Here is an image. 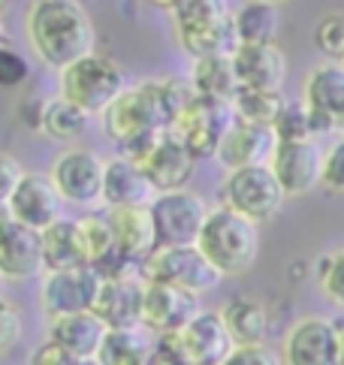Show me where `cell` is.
I'll use <instances>...</instances> for the list:
<instances>
[{
	"label": "cell",
	"instance_id": "31",
	"mask_svg": "<svg viewBox=\"0 0 344 365\" xmlns=\"http://www.w3.org/2000/svg\"><path fill=\"white\" fill-rule=\"evenodd\" d=\"M151 354H154V341L145 326L109 329L94 365H148Z\"/></svg>",
	"mask_w": 344,
	"mask_h": 365
},
{
	"label": "cell",
	"instance_id": "34",
	"mask_svg": "<svg viewBox=\"0 0 344 365\" xmlns=\"http://www.w3.org/2000/svg\"><path fill=\"white\" fill-rule=\"evenodd\" d=\"M275 136L278 142H308L317 139V127H314V115L302 100H287L284 112L275 121Z\"/></svg>",
	"mask_w": 344,
	"mask_h": 365
},
{
	"label": "cell",
	"instance_id": "10",
	"mask_svg": "<svg viewBox=\"0 0 344 365\" xmlns=\"http://www.w3.org/2000/svg\"><path fill=\"white\" fill-rule=\"evenodd\" d=\"M103 287V272L97 266H82L70 272H46L39 284V308L49 320L94 311Z\"/></svg>",
	"mask_w": 344,
	"mask_h": 365
},
{
	"label": "cell",
	"instance_id": "32",
	"mask_svg": "<svg viewBox=\"0 0 344 365\" xmlns=\"http://www.w3.org/2000/svg\"><path fill=\"white\" fill-rule=\"evenodd\" d=\"M284 106H287V100L281 91H260V88H242L239 97L233 100L236 118L251 121V124H263V127H275Z\"/></svg>",
	"mask_w": 344,
	"mask_h": 365
},
{
	"label": "cell",
	"instance_id": "36",
	"mask_svg": "<svg viewBox=\"0 0 344 365\" xmlns=\"http://www.w3.org/2000/svg\"><path fill=\"white\" fill-rule=\"evenodd\" d=\"M314 46L323 51L326 61H344V12H326L314 24Z\"/></svg>",
	"mask_w": 344,
	"mask_h": 365
},
{
	"label": "cell",
	"instance_id": "35",
	"mask_svg": "<svg viewBox=\"0 0 344 365\" xmlns=\"http://www.w3.org/2000/svg\"><path fill=\"white\" fill-rule=\"evenodd\" d=\"M314 281L320 287V293L326 296V302H333L335 308L344 311V245L317 259Z\"/></svg>",
	"mask_w": 344,
	"mask_h": 365
},
{
	"label": "cell",
	"instance_id": "33",
	"mask_svg": "<svg viewBox=\"0 0 344 365\" xmlns=\"http://www.w3.org/2000/svg\"><path fill=\"white\" fill-rule=\"evenodd\" d=\"M85 232V245H88V254H91V266L106 269L118 259L115 251V232L109 224V215H88V217H79Z\"/></svg>",
	"mask_w": 344,
	"mask_h": 365
},
{
	"label": "cell",
	"instance_id": "18",
	"mask_svg": "<svg viewBox=\"0 0 344 365\" xmlns=\"http://www.w3.org/2000/svg\"><path fill=\"white\" fill-rule=\"evenodd\" d=\"M200 311H203L200 296L191 290H181V287H172V284H157V281H148V287H145L142 326L154 338L181 332Z\"/></svg>",
	"mask_w": 344,
	"mask_h": 365
},
{
	"label": "cell",
	"instance_id": "4",
	"mask_svg": "<svg viewBox=\"0 0 344 365\" xmlns=\"http://www.w3.org/2000/svg\"><path fill=\"white\" fill-rule=\"evenodd\" d=\"M196 247L221 272V278H239L257 263L260 254V224L233 212L230 205L211 208L206 230Z\"/></svg>",
	"mask_w": 344,
	"mask_h": 365
},
{
	"label": "cell",
	"instance_id": "25",
	"mask_svg": "<svg viewBox=\"0 0 344 365\" xmlns=\"http://www.w3.org/2000/svg\"><path fill=\"white\" fill-rule=\"evenodd\" d=\"M233 67L242 88L281 91L287 76V58L275 43L266 46H239L233 51Z\"/></svg>",
	"mask_w": 344,
	"mask_h": 365
},
{
	"label": "cell",
	"instance_id": "28",
	"mask_svg": "<svg viewBox=\"0 0 344 365\" xmlns=\"http://www.w3.org/2000/svg\"><path fill=\"white\" fill-rule=\"evenodd\" d=\"M188 85L193 88L196 97L227 103V106H233V100L239 97V91H242V82L233 67V55H211V58L193 61Z\"/></svg>",
	"mask_w": 344,
	"mask_h": 365
},
{
	"label": "cell",
	"instance_id": "11",
	"mask_svg": "<svg viewBox=\"0 0 344 365\" xmlns=\"http://www.w3.org/2000/svg\"><path fill=\"white\" fill-rule=\"evenodd\" d=\"M145 278L157 284H172L203 296L223 281L221 272L206 259L200 247H157L145 263Z\"/></svg>",
	"mask_w": 344,
	"mask_h": 365
},
{
	"label": "cell",
	"instance_id": "15",
	"mask_svg": "<svg viewBox=\"0 0 344 365\" xmlns=\"http://www.w3.org/2000/svg\"><path fill=\"white\" fill-rule=\"evenodd\" d=\"M299 100L314 115L317 139L338 133V121L344 118V61H323L311 67L302 79Z\"/></svg>",
	"mask_w": 344,
	"mask_h": 365
},
{
	"label": "cell",
	"instance_id": "44",
	"mask_svg": "<svg viewBox=\"0 0 344 365\" xmlns=\"http://www.w3.org/2000/svg\"><path fill=\"white\" fill-rule=\"evenodd\" d=\"M139 4L151 6V9H166V12H172V9H176L178 0H139Z\"/></svg>",
	"mask_w": 344,
	"mask_h": 365
},
{
	"label": "cell",
	"instance_id": "37",
	"mask_svg": "<svg viewBox=\"0 0 344 365\" xmlns=\"http://www.w3.org/2000/svg\"><path fill=\"white\" fill-rule=\"evenodd\" d=\"M24 338V314L12 299H0V354L9 356Z\"/></svg>",
	"mask_w": 344,
	"mask_h": 365
},
{
	"label": "cell",
	"instance_id": "30",
	"mask_svg": "<svg viewBox=\"0 0 344 365\" xmlns=\"http://www.w3.org/2000/svg\"><path fill=\"white\" fill-rule=\"evenodd\" d=\"M233 28H236L239 46L275 43L278 31H281L278 4H272V0H245V4L233 12Z\"/></svg>",
	"mask_w": 344,
	"mask_h": 365
},
{
	"label": "cell",
	"instance_id": "19",
	"mask_svg": "<svg viewBox=\"0 0 344 365\" xmlns=\"http://www.w3.org/2000/svg\"><path fill=\"white\" fill-rule=\"evenodd\" d=\"M169 338L193 365H223L236 350V341L221 311H200L181 332Z\"/></svg>",
	"mask_w": 344,
	"mask_h": 365
},
{
	"label": "cell",
	"instance_id": "42",
	"mask_svg": "<svg viewBox=\"0 0 344 365\" xmlns=\"http://www.w3.org/2000/svg\"><path fill=\"white\" fill-rule=\"evenodd\" d=\"M148 365H193V362L181 354L169 335H163V338H154V354Z\"/></svg>",
	"mask_w": 344,
	"mask_h": 365
},
{
	"label": "cell",
	"instance_id": "22",
	"mask_svg": "<svg viewBox=\"0 0 344 365\" xmlns=\"http://www.w3.org/2000/svg\"><path fill=\"white\" fill-rule=\"evenodd\" d=\"M275 148H278V136L272 127L236 118L221 142L218 163L227 173H236V169H245V166H263V163H272Z\"/></svg>",
	"mask_w": 344,
	"mask_h": 365
},
{
	"label": "cell",
	"instance_id": "26",
	"mask_svg": "<svg viewBox=\"0 0 344 365\" xmlns=\"http://www.w3.org/2000/svg\"><path fill=\"white\" fill-rule=\"evenodd\" d=\"M43 254H46V272H70V269L91 266L82 224L61 217L58 224L43 230Z\"/></svg>",
	"mask_w": 344,
	"mask_h": 365
},
{
	"label": "cell",
	"instance_id": "24",
	"mask_svg": "<svg viewBox=\"0 0 344 365\" xmlns=\"http://www.w3.org/2000/svg\"><path fill=\"white\" fill-rule=\"evenodd\" d=\"M157 190L151 187L148 175L142 173L136 160L118 158L106 160V178H103V208H136V205H151Z\"/></svg>",
	"mask_w": 344,
	"mask_h": 365
},
{
	"label": "cell",
	"instance_id": "40",
	"mask_svg": "<svg viewBox=\"0 0 344 365\" xmlns=\"http://www.w3.org/2000/svg\"><path fill=\"white\" fill-rule=\"evenodd\" d=\"M28 365H82V362H76L58 341L46 338L43 344H36V347H34V354H31Z\"/></svg>",
	"mask_w": 344,
	"mask_h": 365
},
{
	"label": "cell",
	"instance_id": "5",
	"mask_svg": "<svg viewBox=\"0 0 344 365\" xmlns=\"http://www.w3.org/2000/svg\"><path fill=\"white\" fill-rule=\"evenodd\" d=\"M58 94L88 115H103L127 91V73L112 55L91 51L58 73Z\"/></svg>",
	"mask_w": 344,
	"mask_h": 365
},
{
	"label": "cell",
	"instance_id": "23",
	"mask_svg": "<svg viewBox=\"0 0 344 365\" xmlns=\"http://www.w3.org/2000/svg\"><path fill=\"white\" fill-rule=\"evenodd\" d=\"M106 335H109V326H106L94 311H82V314H67V317L49 320V338L58 341L76 362H82V365L97 362Z\"/></svg>",
	"mask_w": 344,
	"mask_h": 365
},
{
	"label": "cell",
	"instance_id": "1",
	"mask_svg": "<svg viewBox=\"0 0 344 365\" xmlns=\"http://www.w3.org/2000/svg\"><path fill=\"white\" fill-rule=\"evenodd\" d=\"M191 100V85H181L176 79H148L127 88L100 115V127L106 139L121 148L124 158H136L157 133H166L176 127Z\"/></svg>",
	"mask_w": 344,
	"mask_h": 365
},
{
	"label": "cell",
	"instance_id": "7",
	"mask_svg": "<svg viewBox=\"0 0 344 365\" xmlns=\"http://www.w3.org/2000/svg\"><path fill=\"white\" fill-rule=\"evenodd\" d=\"M208 215V202L191 187L157 193L151 200L157 247H193L203 236Z\"/></svg>",
	"mask_w": 344,
	"mask_h": 365
},
{
	"label": "cell",
	"instance_id": "9",
	"mask_svg": "<svg viewBox=\"0 0 344 365\" xmlns=\"http://www.w3.org/2000/svg\"><path fill=\"white\" fill-rule=\"evenodd\" d=\"M64 202L70 205H94L103 202V178H106V160L94 148L70 145L64 148L49 169Z\"/></svg>",
	"mask_w": 344,
	"mask_h": 365
},
{
	"label": "cell",
	"instance_id": "16",
	"mask_svg": "<svg viewBox=\"0 0 344 365\" xmlns=\"http://www.w3.org/2000/svg\"><path fill=\"white\" fill-rule=\"evenodd\" d=\"M323 160L326 148L317 139L308 142H278L272 154V173L281 181L287 197H305L323 187Z\"/></svg>",
	"mask_w": 344,
	"mask_h": 365
},
{
	"label": "cell",
	"instance_id": "3",
	"mask_svg": "<svg viewBox=\"0 0 344 365\" xmlns=\"http://www.w3.org/2000/svg\"><path fill=\"white\" fill-rule=\"evenodd\" d=\"M169 16L176 43L191 61L233 55L239 48L227 0H178Z\"/></svg>",
	"mask_w": 344,
	"mask_h": 365
},
{
	"label": "cell",
	"instance_id": "38",
	"mask_svg": "<svg viewBox=\"0 0 344 365\" xmlns=\"http://www.w3.org/2000/svg\"><path fill=\"white\" fill-rule=\"evenodd\" d=\"M323 190L344 197V136L326 145V160H323Z\"/></svg>",
	"mask_w": 344,
	"mask_h": 365
},
{
	"label": "cell",
	"instance_id": "17",
	"mask_svg": "<svg viewBox=\"0 0 344 365\" xmlns=\"http://www.w3.org/2000/svg\"><path fill=\"white\" fill-rule=\"evenodd\" d=\"M61 208H64V197L58 193L51 175H46V173H28L21 178V185L4 200L6 217L19 220L24 227H34L39 232L64 217Z\"/></svg>",
	"mask_w": 344,
	"mask_h": 365
},
{
	"label": "cell",
	"instance_id": "27",
	"mask_svg": "<svg viewBox=\"0 0 344 365\" xmlns=\"http://www.w3.org/2000/svg\"><path fill=\"white\" fill-rule=\"evenodd\" d=\"M227 329L233 335L236 347H257V344H269V332H272V314L269 305L260 302L254 296H233L227 305L221 308Z\"/></svg>",
	"mask_w": 344,
	"mask_h": 365
},
{
	"label": "cell",
	"instance_id": "39",
	"mask_svg": "<svg viewBox=\"0 0 344 365\" xmlns=\"http://www.w3.org/2000/svg\"><path fill=\"white\" fill-rule=\"evenodd\" d=\"M223 365H281V356L275 354L269 344L257 347H236Z\"/></svg>",
	"mask_w": 344,
	"mask_h": 365
},
{
	"label": "cell",
	"instance_id": "8",
	"mask_svg": "<svg viewBox=\"0 0 344 365\" xmlns=\"http://www.w3.org/2000/svg\"><path fill=\"white\" fill-rule=\"evenodd\" d=\"M284 200L287 193L269 163L236 169V173H227V181H223V205H230L233 212L245 215L254 224L272 220L281 212Z\"/></svg>",
	"mask_w": 344,
	"mask_h": 365
},
{
	"label": "cell",
	"instance_id": "12",
	"mask_svg": "<svg viewBox=\"0 0 344 365\" xmlns=\"http://www.w3.org/2000/svg\"><path fill=\"white\" fill-rule=\"evenodd\" d=\"M130 160H136L142 166V173L148 175L151 187L157 193L184 190L191 185L193 173H196V163H200L193 158V151L184 145V142L178 139V133H172V130L157 133L148 145Z\"/></svg>",
	"mask_w": 344,
	"mask_h": 365
},
{
	"label": "cell",
	"instance_id": "45",
	"mask_svg": "<svg viewBox=\"0 0 344 365\" xmlns=\"http://www.w3.org/2000/svg\"><path fill=\"white\" fill-rule=\"evenodd\" d=\"M335 332H338V350H341V365H344V317H335Z\"/></svg>",
	"mask_w": 344,
	"mask_h": 365
},
{
	"label": "cell",
	"instance_id": "14",
	"mask_svg": "<svg viewBox=\"0 0 344 365\" xmlns=\"http://www.w3.org/2000/svg\"><path fill=\"white\" fill-rule=\"evenodd\" d=\"M281 365H341L335 320L311 314L296 320L278 347Z\"/></svg>",
	"mask_w": 344,
	"mask_h": 365
},
{
	"label": "cell",
	"instance_id": "6",
	"mask_svg": "<svg viewBox=\"0 0 344 365\" xmlns=\"http://www.w3.org/2000/svg\"><path fill=\"white\" fill-rule=\"evenodd\" d=\"M103 287L94 305V314L109 326V329H133L142 326V302H145V266L115 259L112 266L100 269Z\"/></svg>",
	"mask_w": 344,
	"mask_h": 365
},
{
	"label": "cell",
	"instance_id": "43",
	"mask_svg": "<svg viewBox=\"0 0 344 365\" xmlns=\"http://www.w3.org/2000/svg\"><path fill=\"white\" fill-rule=\"evenodd\" d=\"M21 79H28V63L19 58L12 48L0 51V82L4 85H19Z\"/></svg>",
	"mask_w": 344,
	"mask_h": 365
},
{
	"label": "cell",
	"instance_id": "20",
	"mask_svg": "<svg viewBox=\"0 0 344 365\" xmlns=\"http://www.w3.org/2000/svg\"><path fill=\"white\" fill-rule=\"evenodd\" d=\"M43 272V232L4 215V224H0V275L6 281H31Z\"/></svg>",
	"mask_w": 344,
	"mask_h": 365
},
{
	"label": "cell",
	"instance_id": "41",
	"mask_svg": "<svg viewBox=\"0 0 344 365\" xmlns=\"http://www.w3.org/2000/svg\"><path fill=\"white\" fill-rule=\"evenodd\" d=\"M24 175H28L24 173V166L12 158V154H4V158H0V202H4L9 193L21 185Z\"/></svg>",
	"mask_w": 344,
	"mask_h": 365
},
{
	"label": "cell",
	"instance_id": "29",
	"mask_svg": "<svg viewBox=\"0 0 344 365\" xmlns=\"http://www.w3.org/2000/svg\"><path fill=\"white\" fill-rule=\"evenodd\" d=\"M91 118H94V115H88L85 109H79L76 103H70L64 94H58V97H49V100L39 103L34 127L55 142H73V139L88 133Z\"/></svg>",
	"mask_w": 344,
	"mask_h": 365
},
{
	"label": "cell",
	"instance_id": "47",
	"mask_svg": "<svg viewBox=\"0 0 344 365\" xmlns=\"http://www.w3.org/2000/svg\"><path fill=\"white\" fill-rule=\"evenodd\" d=\"M272 4H278V0H272Z\"/></svg>",
	"mask_w": 344,
	"mask_h": 365
},
{
	"label": "cell",
	"instance_id": "2",
	"mask_svg": "<svg viewBox=\"0 0 344 365\" xmlns=\"http://www.w3.org/2000/svg\"><path fill=\"white\" fill-rule=\"evenodd\" d=\"M24 34L39 63L55 73L97 51V31L79 0H31Z\"/></svg>",
	"mask_w": 344,
	"mask_h": 365
},
{
	"label": "cell",
	"instance_id": "13",
	"mask_svg": "<svg viewBox=\"0 0 344 365\" xmlns=\"http://www.w3.org/2000/svg\"><path fill=\"white\" fill-rule=\"evenodd\" d=\"M233 121H236L233 106L203 100L193 94V100L184 106L181 118L172 127V133H178V139L193 151L196 160H208V158H218L221 142L233 127Z\"/></svg>",
	"mask_w": 344,
	"mask_h": 365
},
{
	"label": "cell",
	"instance_id": "21",
	"mask_svg": "<svg viewBox=\"0 0 344 365\" xmlns=\"http://www.w3.org/2000/svg\"><path fill=\"white\" fill-rule=\"evenodd\" d=\"M109 224L115 232V251L118 259L145 266L148 257L157 251V230L151 217V205H136V208H106Z\"/></svg>",
	"mask_w": 344,
	"mask_h": 365
},
{
	"label": "cell",
	"instance_id": "46",
	"mask_svg": "<svg viewBox=\"0 0 344 365\" xmlns=\"http://www.w3.org/2000/svg\"><path fill=\"white\" fill-rule=\"evenodd\" d=\"M338 136H344V118L338 121Z\"/></svg>",
	"mask_w": 344,
	"mask_h": 365
}]
</instances>
